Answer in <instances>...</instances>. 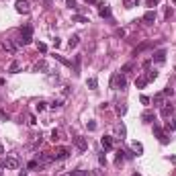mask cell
I'll return each mask as SVG.
<instances>
[{
  "instance_id": "obj_35",
  "label": "cell",
  "mask_w": 176,
  "mask_h": 176,
  "mask_svg": "<svg viewBox=\"0 0 176 176\" xmlns=\"http://www.w3.org/2000/svg\"><path fill=\"white\" fill-rule=\"evenodd\" d=\"M98 162H100V166H104V164H107V158H104V152H100V154H98Z\"/></svg>"
},
{
  "instance_id": "obj_17",
  "label": "cell",
  "mask_w": 176,
  "mask_h": 176,
  "mask_svg": "<svg viewBox=\"0 0 176 176\" xmlns=\"http://www.w3.org/2000/svg\"><path fill=\"white\" fill-rule=\"evenodd\" d=\"M80 62H82V55H76V58H74V74H76V76H78L80 74Z\"/></svg>"
},
{
  "instance_id": "obj_7",
  "label": "cell",
  "mask_w": 176,
  "mask_h": 176,
  "mask_svg": "<svg viewBox=\"0 0 176 176\" xmlns=\"http://www.w3.org/2000/svg\"><path fill=\"white\" fill-rule=\"evenodd\" d=\"M15 6H16V12H21V15H29V12H31L29 0H16Z\"/></svg>"
},
{
  "instance_id": "obj_14",
  "label": "cell",
  "mask_w": 176,
  "mask_h": 176,
  "mask_svg": "<svg viewBox=\"0 0 176 176\" xmlns=\"http://www.w3.org/2000/svg\"><path fill=\"white\" fill-rule=\"evenodd\" d=\"M100 146L104 147V152H107V150H111V147H113V137L111 135H104L103 139H100Z\"/></svg>"
},
{
  "instance_id": "obj_27",
  "label": "cell",
  "mask_w": 176,
  "mask_h": 176,
  "mask_svg": "<svg viewBox=\"0 0 176 176\" xmlns=\"http://www.w3.org/2000/svg\"><path fill=\"white\" fill-rule=\"evenodd\" d=\"M55 59H58L59 64H64V66H72V62H70V59H66V58H62V55H53Z\"/></svg>"
},
{
  "instance_id": "obj_52",
  "label": "cell",
  "mask_w": 176,
  "mask_h": 176,
  "mask_svg": "<svg viewBox=\"0 0 176 176\" xmlns=\"http://www.w3.org/2000/svg\"><path fill=\"white\" fill-rule=\"evenodd\" d=\"M66 176H70V174H66Z\"/></svg>"
},
{
  "instance_id": "obj_41",
  "label": "cell",
  "mask_w": 176,
  "mask_h": 176,
  "mask_svg": "<svg viewBox=\"0 0 176 176\" xmlns=\"http://www.w3.org/2000/svg\"><path fill=\"white\" fill-rule=\"evenodd\" d=\"M86 125H88V129H90V131H96V123H94V121H88Z\"/></svg>"
},
{
  "instance_id": "obj_36",
  "label": "cell",
  "mask_w": 176,
  "mask_h": 176,
  "mask_svg": "<svg viewBox=\"0 0 176 176\" xmlns=\"http://www.w3.org/2000/svg\"><path fill=\"white\" fill-rule=\"evenodd\" d=\"M37 166H39V162H37V160H31L29 164H27V168H29V170H33V168H37Z\"/></svg>"
},
{
  "instance_id": "obj_32",
  "label": "cell",
  "mask_w": 176,
  "mask_h": 176,
  "mask_svg": "<svg viewBox=\"0 0 176 176\" xmlns=\"http://www.w3.org/2000/svg\"><path fill=\"white\" fill-rule=\"evenodd\" d=\"M66 4H68V8H74V10H78L80 6L76 4V0H66Z\"/></svg>"
},
{
  "instance_id": "obj_8",
  "label": "cell",
  "mask_w": 176,
  "mask_h": 176,
  "mask_svg": "<svg viewBox=\"0 0 176 176\" xmlns=\"http://www.w3.org/2000/svg\"><path fill=\"white\" fill-rule=\"evenodd\" d=\"M98 15H100V19H113L111 6L107 2H98Z\"/></svg>"
},
{
  "instance_id": "obj_25",
  "label": "cell",
  "mask_w": 176,
  "mask_h": 176,
  "mask_svg": "<svg viewBox=\"0 0 176 176\" xmlns=\"http://www.w3.org/2000/svg\"><path fill=\"white\" fill-rule=\"evenodd\" d=\"M72 21H76V23H90V21H88L86 16H82V15H74Z\"/></svg>"
},
{
  "instance_id": "obj_30",
  "label": "cell",
  "mask_w": 176,
  "mask_h": 176,
  "mask_svg": "<svg viewBox=\"0 0 176 176\" xmlns=\"http://www.w3.org/2000/svg\"><path fill=\"white\" fill-rule=\"evenodd\" d=\"M166 129L168 131H176V119H172V121L166 123Z\"/></svg>"
},
{
  "instance_id": "obj_29",
  "label": "cell",
  "mask_w": 176,
  "mask_h": 176,
  "mask_svg": "<svg viewBox=\"0 0 176 176\" xmlns=\"http://www.w3.org/2000/svg\"><path fill=\"white\" fill-rule=\"evenodd\" d=\"M45 107H47V103H43V100H39V103L35 104V111H37V113H41V111H45Z\"/></svg>"
},
{
  "instance_id": "obj_34",
  "label": "cell",
  "mask_w": 176,
  "mask_h": 176,
  "mask_svg": "<svg viewBox=\"0 0 176 176\" xmlns=\"http://www.w3.org/2000/svg\"><path fill=\"white\" fill-rule=\"evenodd\" d=\"M117 113L119 115H125V113H127V107H125V104H117Z\"/></svg>"
},
{
  "instance_id": "obj_38",
  "label": "cell",
  "mask_w": 176,
  "mask_h": 176,
  "mask_svg": "<svg viewBox=\"0 0 176 176\" xmlns=\"http://www.w3.org/2000/svg\"><path fill=\"white\" fill-rule=\"evenodd\" d=\"M0 119H4V121H8V119H10V115H8V113L4 111V109L0 111Z\"/></svg>"
},
{
  "instance_id": "obj_10",
  "label": "cell",
  "mask_w": 176,
  "mask_h": 176,
  "mask_svg": "<svg viewBox=\"0 0 176 176\" xmlns=\"http://www.w3.org/2000/svg\"><path fill=\"white\" fill-rule=\"evenodd\" d=\"M0 45H2L8 53H15V51H16V43H12L10 39H2V41H0Z\"/></svg>"
},
{
  "instance_id": "obj_11",
  "label": "cell",
  "mask_w": 176,
  "mask_h": 176,
  "mask_svg": "<svg viewBox=\"0 0 176 176\" xmlns=\"http://www.w3.org/2000/svg\"><path fill=\"white\" fill-rule=\"evenodd\" d=\"M150 47H154V43H152V41H143L141 45H137V47L133 49V55H139L141 51H146V49H150Z\"/></svg>"
},
{
  "instance_id": "obj_31",
  "label": "cell",
  "mask_w": 176,
  "mask_h": 176,
  "mask_svg": "<svg viewBox=\"0 0 176 176\" xmlns=\"http://www.w3.org/2000/svg\"><path fill=\"white\" fill-rule=\"evenodd\" d=\"M131 70H133V64H125V66L121 68V74H125V76H127V74L131 72Z\"/></svg>"
},
{
  "instance_id": "obj_43",
  "label": "cell",
  "mask_w": 176,
  "mask_h": 176,
  "mask_svg": "<svg viewBox=\"0 0 176 176\" xmlns=\"http://www.w3.org/2000/svg\"><path fill=\"white\" fill-rule=\"evenodd\" d=\"M158 2H160V0H147V6H156Z\"/></svg>"
},
{
  "instance_id": "obj_1",
  "label": "cell",
  "mask_w": 176,
  "mask_h": 176,
  "mask_svg": "<svg viewBox=\"0 0 176 176\" xmlns=\"http://www.w3.org/2000/svg\"><path fill=\"white\" fill-rule=\"evenodd\" d=\"M33 41V27L31 25H25L21 29V37L16 39V45H29Z\"/></svg>"
},
{
  "instance_id": "obj_23",
  "label": "cell",
  "mask_w": 176,
  "mask_h": 176,
  "mask_svg": "<svg viewBox=\"0 0 176 176\" xmlns=\"http://www.w3.org/2000/svg\"><path fill=\"white\" fill-rule=\"evenodd\" d=\"M19 70H21V64H19V62H12V64L8 66V72H10V74H16Z\"/></svg>"
},
{
  "instance_id": "obj_19",
  "label": "cell",
  "mask_w": 176,
  "mask_h": 176,
  "mask_svg": "<svg viewBox=\"0 0 176 176\" xmlns=\"http://www.w3.org/2000/svg\"><path fill=\"white\" fill-rule=\"evenodd\" d=\"M141 121H143V123H152V121H154V113H152V111H146V113L141 115Z\"/></svg>"
},
{
  "instance_id": "obj_24",
  "label": "cell",
  "mask_w": 176,
  "mask_h": 176,
  "mask_svg": "<svg viewBox=\"0 0 176 176\" xmlns=\"http://www.w3.org/2000/svg\"><path fill=\"white\" fill-rule=\"evenodd\" d=\"M131 147L137 152V156H139V154H143V146H141L139 141H133V143H131Z\"/></svg>"
},
{
  "instance_id": "obj_26",
  "label": "cell",
  "mask_w": 176,
  "mask_h": 176,
  "mask_svg": "<svg viewBox=\"0 0 176 176\" xmlns=\"http://www.w3.org/2000/svg\"><path fill=\"white\" fill-rule=\"evenodd\" d=\"M146 78L152 82V80H156V78H158V72H156V70H150V72L146 74Z\"/></svg>"
},
{
  "instance_id": "obj_49",
  "label": "cell",
  "mask_w": 176,
  "mask_h": 176,
  "mask_svg": "<svg viewBox=\"0 0 176 176\" xmlns=\"http://www.w3.org/2000/svg\"><path fill=\"white\" fill-rule=\"evenodd\" d=\"M131 176H141V174H137V172H135V174H131Z\"/></svg>"
},
{
  "instance_id": "obj_22",
  "label": "cell",
  "mask_w": 176,
  "mask_h": 176,
  "mask_svg": "<svg viewBox=\"0 0 176 176\" xmlns=\"http://www.w3.org/2000/svg\"><path fill=\"white\" fill-rule=\"evenodd\" d=\"M117 133H119V135H121V139H123V137L127 135V127H125L123 123H119V125H117Z\"/></svg>"
},
{
  "instance_id": "obj_5",
  "label": "cell",
  "mask_w": 176,
  "mask_h": 176,
  "mask_svg": "<svg viewBox=\"0 0 176 176\" xmlns=\"http://www.w3.org/2000/svg\"><path fill=\"white\" fill-rule=\"evenodd\" d=\"M72 143L76 146V150H78V152H86V150H88V141L84 139L82 135H74L72 137Z\"/></svg>"
},
{
  "instance_id": "obj_13",
  "label": "cell",
  "mask_w": 176,
  "mask_h": 176,
  "mask_svg": "<svg viewBox=\"0 0 176 176\" xmlns=\"http://www.w3.org/2000/svg\"><path fill=\"white\" fill-rule=\"evenodd\" d=\"M172 113H174V107H172L170 103H166V104H162V117L164 119H168L172 115Z\"/></svg>"
},
{
  "instance_id": "obj_37",
  "label": "cell",
  "mask_w": 176,
  "mask_h": 176,
  "mask_svg": "<svg viewBox=\"0 0 176 176\" xmlns=\"http://www.w3.org/2000/svg\"><path fill=\"white\" fill-rule=\"evenodd\" d=\"M51 139H53V141L59 139V129H53V131H51Z\"/></svg>"
},
{
  "instance_id": "obj_44",
  "label": "cell",
  "mask_w": 176,
  "mask_h": 176,
  "mask_svg": "<svg viewBox=\"0 0 176 176\" xmlns=\"http://www.w3.org/2000/svg\"><path fill=\"white\" fill-rule=\"evenodd\" d=\"M123 2H125V8H131V6H133L131 0H123Z\"/></svg>"
},
{
  "instance_id": "obj_20",
  "label": "cell",
  "mask_w": 176,
  "mask_h": 176,
  "mask_svg": "<svg viewBox=\"0 0 176 176\" xmlns=\"http://www.w3.org/2000/svg\"><path fill=\"white\" fill-rule=\"evenodd\" d=\"M86 86L90 88V90H96V88H98V80L96 78H88L86 80Z\"/></svg>"
},
{
  "instance_id": "obj_42",
  "label": "cell",
  "mask_w": 176,
  "mask_h": 176,
  "mask_svg": "<svg viewBox=\"0 0 176 176\" xmlns=\"http://www.w3.org/2000/svg\"><path fill=\"white\" fill-rule=\"evenodd\" d=\"M139 100H141V104H150V103H152V100H150V96H146V94H143Z\"/></svg>"
},
{
  "instance_id": "obj_6",
  "label": "cell",
  "mask_w": 176,
  "mask_h": 176,
  "mask_svg": "<svg viewBox=\"0 0 176 176\" xmlns=\"http://www.w3.org/2000/svg\"><path fill=\"white\" fill-rule=\"evenodd\" d=\"M70 154L72 152H70L68 147H58V150L51 154V160H55V162L58 160H66V158H70Z\"/></svg>"
},
{
  "instance_id": "obj_16",
  "label": "cell",
  "mask_w": 176,
  "mask_h": 176,
  "mask_svg": "<svg viewBox=\"0 0 176 176\" xmlns=\"http://www.w3.org/2000/svg\"><path fill=\"white\" fill-rule=\"evenodd\" d=\"M147 84H150V80H147L146 76H139V78L135 80V86H137V88H146Z\"/></svg>"
},
{
  "instance_id": "obj_9",
  "label": "cell",
  "mask_w": 176,
  "mask_h": 176,
  "mask_svg": "<svg viewBox=\"0 0 176 176\" xmlns=\"http://www.w3.org/2000/svg\"><path fill=\"white\" fill-rule=\"evenodd\" d=\"M152 62H156V64H164V62H166V49H158V51H154Z\"/></svg>"
},
{
  "instance_id": "obj_33",
  "label": "cell",
  "mask_w": 176,
  "mask_h": 176,
  "mask_svg": "<svg viewBox=\"0 0 176 176\" xmlns=\"http://www.w3.org/2000/svg\"><path fill=\"white\" fill-rule=\"evenodd\" d=\"M41 141H43V135L39 133V135H37V139H35V143H33V150H37V147L41 146Z\"/></svg>"
},
{
  "instance_id": "obj_40",
  "label": "cell",
  "mask_w": 176,
  "mask_h": 176,
  "mask_svg": "<svg viewBox=\"0 0 176 176\" xmlns=\"http://www.w3.org/2000/svg\"><path fill=\"white\" fill-rule=\"evenodd\" d=\"M37 49H39L41 53H45V51H47V45L45 43H37Z\"/></svg>"
},
{
  "instance_id": "obj_47",
  "label": "cell",
  "mask_w": 176,
  "mask_h": 176,
  "mask_svg": "<svg viewBox=\"0 0 176 176\" xmlns=\"http://www.w3.org/2000/svg\"><path fill=\"white\" fill-rule=\"evenodd\" d=\"M2 154H4V146H2V143H0V156H2Z\"/></svg>"
},
{
  "instance_id": "obj_3",
  "label": "cell",
  "mask_w": 176,
  "mask_h": 176,
  "mask_svg": "<svg viewBox=\"0 0 176 176\" xmlns=\"http://www.w3.org/2000/svg\"><path fill=\"white\" fill-rule=\"evenodd\" d=\"M154 135L160 139V143L162 146H166V143H170V137H168V133L164 131V129L160 127V125H154Z\"/></svg>"
},
{
  "instance_id": "obj_4",
  "label": "cell",
  "mask_w": 176,
  "mask_h": 176,
  "mask_svg": "<svg viewBox=\"0 0 176 176\" xmlns=\"http://www.w3.org/2000/svg\"><path fill=\"white\" fill-rule=\"evenodd\" d=\"M0 166L6 168V170H16L21 166V162H19V158H4V160L0 162Z\"/></svg>"
},
{
  "instance_id": "obj_50",
  "label": "cell",
  "mask_w": 176,
  "mask_h": 176,
  "mask_svg": "<svg viewBox=\"0 0 176 176\" xmlns=\"http://www.w3.org/2000/svg\"><path fill=\"white\" fill-rule=\"evenodd\" d=\"M45 2H47V4H49V2H51V0H45Z\"/></svg>"
},
{
  "instance_id": "obj_48",
  "label": "cell",
  "mask_w": 176,
  "mask_h": 176,
  "mask_svg": "<svg viewBox=\"0 0 176 176\" xmlns=\"http://www.w3.org/2000/svg\"><path fill=\"white\" fill-rule=\"evenodd\" d=\"M19 176H27V172H25V170H23V172H21V174H19Z\"/></svg>"
},
{
  "instance_id": "obj_21",
  "label": "cell",
  "mask_w": 176,
  "mask_h": 176,
  "mask_svg": "<svg viewBox=\"0 0 176 176\" xmlns=\"http://www.w3.org/2000/svg\"><path fill=\"white\" fill-rule=\"evenodd\" d=\"M154 103H156V107H162V104H166L164 103V94H156V96H154Z\"/></svg>"
},
{
  "instance_id": "obj_18",
  "label": "cell",
  "mask_w": 176,
  "mask_h": 176,
  "mask_svg": "<svg viewBox=\"0 0 176 176\" xmlns=\"http://www.w3.org/2000/svg\"><path fill=\"white\" fill-rule=\"evenodd\" d=\"M78 43H80V37H78V35H72V37H70V41H68V45H70V49H74V47H78Z\"/></svg>"
},
{
  "instance_id": "obj_12",
  "label": "cell",
  "mask_w": 176,
  "mask_h": 176,
  "mask_svg": "<svg viewBox=\"0 0 176 176\" xmlns=\"http://www.w3.org/2000/svg\"><path fill=\"white\" fill-rule=\"evenodd\" d=\"M141 21H143L146 25H154V23H156V10H147L146 15H143Z\"/></svg>"
},
{
  "instance_id": "obj_46",
  "label": "cell",
  "mask_w": 176,
  "mask_h": 176,
  "mask_svg": "<svg viewBox=\"0 0 176 176\" xmlns=\"http://www.w3.org/2000/svg\"><path fill=\"white\" fill-rule=\"evenodd\" d=\"M88 4H98V0H86Z\"/></svg>"
},
{
  "instance_id": "obj_28",
  "label": "cell",
  "mask_w": 176,
  "mask_h": 176,
  "mask_svg": "<svg viewBox=\"0 0 176 176\" xmlns=\"http://www.w3.org/2000/svg\"><path fill=\"white\" fill-rule=\"evenodd\" d=\"M49 107L53 109V111H55V109H62V107H64V100H59V98H58V100H53V103L49 104Z\"/></svg>"
},
{
  "instance_id": "obj_2",
  "label": "cell",
  "mask_w": 176,
  "mask_h": 176,
  "mask_svg": "<svg viewBox=\"0 0 176 176\" xmlns=\"http://www.w3.org/2000/svg\"><path fill=\"white\" fill-rule=\"evenodd\" d=\"M125 86H127V78H125V74L115 72L111 76V88H115V90H125Z\"/></svg>"
},
{
  "instance_id": "obj_51",
  "label": "cell",
  "mask_w": 176,
  "mask_h": 176,
  "mask_svg": "<svg viewBox=\"0 0 176 176\" xmlns=\"http://www.w3.org/2000/svg\"><path fill=\"white\" fill-rule=\"evenodd\" d=\"M174 4H176V0H174Z\"/></svg>"
},
{
  "instance_id": "obj_39",
  "label": "cell",
  "mask_w": 176,
  "mask_h": 176,
  "mask_svg": "<svg viewBox=\"0 0 176 176\" xmlns=\"http://www.w3.org/2000/svg\"><path fill=\"white\" fill-rule=\"evenodd\" d=\"M162 94H164V96H172V94H174V90L168 86V88H164V92H162Z\"/></svg>"
},
{
  "instance_id": "obj_45",
  "label": "cell",
  "mask_w": 176,
  "mask_h": 176,
  "mask_svg": "<svg viewBox=\"0 0 176 176\" xmlns=\"http://www.w3.org/2000/svg\"><path fill=\"white\" fill-rule=\"evenodd\" d=\"M64 96H70V86H64Z\"/></svg>"
},
{
  "instance_id": "obj_15",
  "label": "cell",
  "mask_w": 176,
  "mask_h": 176,
  "mask_svg": "<svg viewBox=\"0 0 176 176\" xmlns=\"http://www.w3.org/2000/svg\"><path fill=\"white\" fill-rule=\"evenodd\" d=\"M35 72H49L47 62H43V59H41V62H37V64H35Z\"/></svg>"
}]
</instances>
